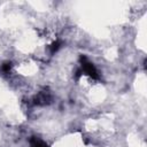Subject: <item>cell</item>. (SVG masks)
<instances>
[{
  "label": "cell",
  "instance_id": "cell-1",
  "mask_svg": "<svg viewBox=\"0 0 147 147\" xmlns=\"http://www.w3.org/2000/svg\"><path fill=\"white\" fill-rule=\"evenodd\" d=\"M33 147H47L44 142H41V141H39V140H36L34 142H33Z\"/></svg>",
  "mask_w": 147,
  "mask_h": 147
}]
</instances>
